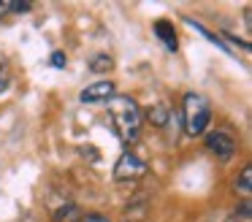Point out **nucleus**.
Here are the masks:
<instances>
[{
	"label": "nucleus",
	"mask_w": 252,
	"mask_h": 222,
	"mask_svg": "<svg viewBox=\"0 0 252 222\" xmlns=\"http://www.w3.org/2000/svg\"><path fill=\"white\" fill-rule=\"evenodd\" d=\"M109 119L122 144H133L141 135V108L127 95H114L109 100Z\"/></svg>",
	"instance_id": "1"
},
{
	"label": "nucleus",
	"mask_w": 252,
	"mask_h": 222,
	"mask_svg": "<svg viewBox=\"0 0 252 222\" xmlns=\"http://www.w3.org/2000/svg\"><path fill=\"white\" fill-rule=\"evenodd\" d=\"M182 119H185V133L187 135H201L206 133L209 122H212V108L203 95L187 92L185 103H182Z\"/></svg>",
	"instance_id": "2"
},
{
	"label": "nucleus",
	"mask_w": 252,
	"mask_h": 222,
	"mask_svg": "<svg viewBox=\"0 0 252 222\" xmlns=\"http://www.w3.org/2000/svg\"><path fill=\"white\" fill-rule=\"evenodd\" d=\"M147 173V162L141 157H136L133 152H122L120 160L114 165V179L117 182H136Z\"/></svg>",
	"instance_id": "3"
},
{
	"label": "nucleus",
	"mask_w": 252,
	"mask_h": 222,
	"mask_svg": "<svg viewBox=\"0 0 252 222\" xmlns=\"http://www.w3.org/2000/svg\"><path fill=\"white\" fill-rule=\"evenodd\" d=\"M236 138L230 133H225V130H214V133L206 135V149L212 152L214 157H220V160H228V157L236 155Z\"/></svg>",
	"instance_id": "4"
},
{
	"label": "nucleus",
	"mask_w": 252,
	"mask_h": 222,
	"mask_svg": "<svg viewBox=\"0 0 252 222\" xmlns=\"http://www.w3.org/2000/svg\"><path fill=\"white\" fill-rule=\"evenodd\" d=\"M114 97V81H93L82 90V103H106Z\"/></svg>",
	"instance_id": "5"
},
{
	"label": "nucleus",
	"mask_w": 252,
	"mask_h": 222,
	"mask_svg": "<svg viewBox=\"0 0 252 222\" xmlns=\"http://www.w3.org/2000/svg\"><path fill=\"white\" fill-rule=\"evenodd\" d=\"M155 32H158L160 41H163L171 52H176V46H179V43H176V30H174V25H171V22H165V19L155 22Z\"/></svg>",
	"instance_id": "6"
},
{
	"label": "nucleus",
	"mask_w": 252,
	"mask_h": 222,
	"mask_svg": "<svg viewBox=\"0 0 252 222\" xmlns=\"http://www.w3.org/2000/svg\"><path fill=\"white\" fill-rule=\"evenodd\" d=\"M147 117L152 119V125H158V127H165V125H168V108H165L163 103H155V106L147 108Z\"/></svg>",
	"instance_id": "7"
},
{
	"label": "nucleus",
	"mask_w": 252,
	"mask_h": 222,
	"mask_svg": "<svg viewBox=\"0 0 252 222\" xmlns=\"http://www.w3.org/2000/svg\"><path fill=\"white\" fill-rule=\"evenodd\" d=\"M79 220H82V211H79L73 203L60 206V209L55 211V222H79Z\"/></svg>",
	"instance_id": "8"
},
{
	"label": "nucleus",
	"mask_w": 252,
	"mask_h": 222,
	"mask_svg": "<svg viewBox=\"0 0 252 222\" xmlns=\"http://www.w3.org/2000/svg\"><path fill=\"white\" fill-rule=\"evenodd\" d=\"M111 68H114V60H111L109 54H95V57L90 60V70H93V73H109Z\"/></svg>",
	"instance_id": "9"
},
{
	"label": "nucleus",
	"mask_w": 252,
	"mask_h": 222,
	"mask_svg": "<svg viewBox=\"0 0 252 222\" xmlns=\"http://www.w3.org/2000/svg\"><path fill=\"white\" fill-rule=\"evenodd\" d=\"M250 182H252V168L247 165L244 171H241V176L236 179V192H241V195H250Z\"/></svg>",
	"instance_id": "10"
},
{
	"label": "nucleus",
	"mask_w": 252,
	"mask_h": 222,
	"mask_svg": "<svg viewBox=\"0 0 252 222\" xmlns=\"http://www.w3.org/2000/svg\"><path fill=\"white\" fill-rule=\"evenodd\" d=\"M52 65H55V68H65V65H68V57H65L63 52H55V54H52Z\"/></svg>",
	"instance_id": "11"
},
{
	"label": "nucleus",
	"mask_w": 252,
	"mask_h": 222,
	"mask_svg": "<svg viewBox=\"0 0 252 222\" xmlns=\"http://www.w3.org/2000/svg\"><path fill=\"white\" fill-rule=\"evenodd\" d=\"M8 84H11V76H8L6 70H0V92H6Z\"/></svg>",
	"instance_id": "12"
},
{
	"label": "nucleus",
	"mask_w": 252,
	"mask_h": 222,
	"mask_svg": "<svg viewBox=\"0 0 252 222\" xmlns=\"http://www.w3.org/2000/svg\"><path fill=\"white\" fill-rule=\"evenodd\" d=\"M79 222H109L106 217H100V214H90V217H82Z\"/></svg>",
	"instance_id": "13"
}]
</instances>
